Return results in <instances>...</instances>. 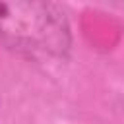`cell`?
<instances>
[{"label": "cell", "mask_w": 124, "mask_h": 124, "mask_svg": "<svg viewBox=\"0 0 124 124\" xmlns=\"http://www.w3.org/2000/svg\"><path fill=\"white\" fill-rule=\"evenodd\" d=\"M0 43L29 62H60L72 52V25L56 2L0 0Z\"/></svg>", "instance_id": "6da1fadb"}]
</instances>
